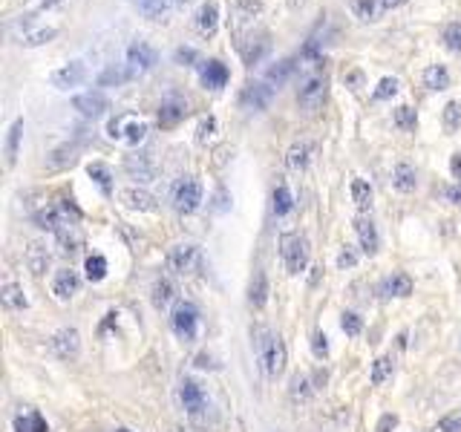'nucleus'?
Wrapping results in <instances>:
<instances>
[{"instance_id":"ea45409f","label":"nucleus","mask_w":461,"mask_h":432,"mask_svg":"<svg viewBox=\"0 0 461 432\" xmlns=\"http://www.w3.org/2000/svg\"><path fill=\"white\" fill-rule=\"evenodd\" d=\"M349 9L357 21H375L377 18V0H349Z\"/></svg>"},{"instance_id":"473e14b6","label":"nucleus","mask_w":461,"mask_h":432,"mask_svg":"<svg viewBox=\"0 0 461 432\" xmlns=\"http://www.w3.org/2000/svg\"><path fill=\"white\" fill-rule=\"evenodd\" d=\"M294 58H283V61H277L274 67L266 72V84H271V87H283L288 78H291V72H294Z\"/></svg>"},{"instance_id":"4be33fe9","label":"nucleus","mask_w":461,"mask_h":432,"mask_svg":"<svg viewBox=\"0 0 461 432\" xmlns=\"http://www.w3.org/2000/svg\"><path fill=\"white\" fill-rule=\"evenodd\" d=\"M32 219H35L38 228H43L49 234H58V231H63V228L70 225V222L63 219V214L58 211V207H52V205H46V207H41V211H35V214H32Z\"/></svg>"},{"instance_id":"6e6d98bb","label":"nucleus","mask_w":461,"mask_h":432,"mask_svg":"<svg viewBox=\"0 0 461 432\" xmlns=\"http://www.w3.org/2000/svg\"><path fill=\"white\" fill-rule=\"evenodd\" d=\"M237 6H239L245 14H251V18H254V14L262 12V0H237Z\"/></svg>"},{"instance_id":"f8f14e48","label":"nucleus","mask_w":461,"mask_h":432,"mask_svg":"<svg viewBox=\"0 0 461 432\" xmlns=\"http://www.w3.org/2000/svg\"><path fill=\"white\" fill-rule=\"evenodd\" d=\"M78 153H81V147L78 144H58V147H52L46 153V158H43V167L46 170H52V173H58V170H67V167H72L75 162H78Z\"/></svg>"},{"instance_id":"6e6552de","label":"nucleus","mask_w":461,"mask_h":432,"mask_svg":"<svg viewBox=\"0 0 461 432\" xmlns=\"http://www.w3.org/2000/svg\"><path fill=\"white\" fill-rule=\"evenodd\" d=\"M202 196H205V190H202L199 182H196V179H182L176 185V190H173V207L179 214H193L196 207L202 205Z\"/></svg>"},{"instance_id":"603ef678","label":"nucleus","mask_w":461,"mask_h":432,"mask_svg":"<svg viewBox=\"0 0 461 432\" xmlns=\"http://www.w3.org/2000/svg\"><path fill=\"white\" fill-rule=\"evenodd\" d=\"M337 265H340V268H355V265H357V254H355L349 245H346V248L337 254Z\"/></svg>"},{"instance_id":"20e7f679","label":"nucleus","mask_w":461,"mask_h":432,"mask_svg":"<svg viewBox=\"0 0 461 432\" xmlns=\"http://www.w3.org/2000/svg\"><path fill=\"white\" fill-rule=\"evenodd\" d=\"M170 329L179 340H196V331H199V309L193 306V302H179L170 314Z\"/></svg>"},{"instance_id":"2f4dec72","label":"nucleus","mask_w":461,"mask_h":432,"mask_svg":"<svg viewBox=\"0 0 461 432\" xmlns=\"http://www.w3.org/2000/svg\"><path fill=\"white\" fill-rule=\"evenodd\" d=\"M0 300H3V306L6 309H14V311H18V309H26V294H23V288L18 285V282H3V288H0Z\"/></svg>"},{"instance_id":"f704fd0d","label":"nucleus","mask_w":461,"mask_h":432,"mask_svg":"<svg viewBox=\"0 0 461 432\" xmlns=\"http://www.w3.org/2000/svg\"><path fill=\"white\" fill-rule=\"evenodd\" d=\"M274 214L277 216H286L291 207H294V196H291V190H288V185L286 182H279L277 187H274Z\"/></svg>"},{"instance_id":"423d86ee","label":"nucleus","mask_w":461,"mask_h":432,"mask_svg":"<svg viewBox=\"0 0 461 432\" xmlns=\"http://www.w3.org/2000/svg\"><path fill=\"white\" fill-rule=\"evenodd\" d=\"M90 78V70H87V63L84 61H70V63H63V67L52 70L49 72V84H52L55 90H75L81 87Z\"/></svg>"},{"instance_id":"412c9836","label":"nucleus","mask_w":461,"mask_h":432,"mask_svg":"<svg viewBox=\"0 0 461 432\" xmlns=\"http://www.w3.org/2000/svg\"><path fill=\"white\" fill-rule=\"evenodd\" d=\"M355 234L360 239V248H364V254H377V245H381V239H377V228H375V222L366 219V216H357L355 219Z\"/></svg>"},{"instance_id":"a18cd8bd","label":"nucleus","mask_w":461,"mask_h":432,"mask_svg":"<svg viewBox=\"0 0 461 432\" xmlns=\"http://www.w3.org/2000/svg\"><path fill=\"white\" fill-rule=\"evenodd\" d=\"M217 119L213 116H205L202 121H199V127H196V141L199 144H208V141H213V136H217Z\"/></svg>"},{"instance_id":"4468645a","label":"nucleus","mask_w":461,"mask_h":432,"mask_svg":"<svg viewBox=\"0 0 461 432\" xmlns=\"http://www.w3.org/2000/svg\"><path fill=\"white\" fill-rule=\"evenodd\" d=\"M49 346H52V351L61 360H70L81 351V334H78V329H61L58 334H52Z\"/></svg>"},{"instance_id":"5701e85b","label":"nucleus","mask_w":461,"mask_h":432,"mask_svg":"<svg viewBox=\"0 0 461 432\" xmlns=\"http://www.w3.org/2000/svg\"><path fill=\"white\" fill-rule=\"evenodd\" d=\"M58 35V29L55 26H35V29H23V32H18V35H14V43L18 46H43V43H49Z\"/></svg>"},{"instance_id":"2eb2a0df","label":"nucleus","mask_w":461,"mask_h":432,"mask_svg":"<svg viewBox=\"0 0 461 432\" xmlns=\"http://www.w3.org/2000/svg\"><path fill=\"white\" fill-rule=\"evenodd\" d=\"M72 107L78 110L81 116L98 119V116H104L107 110H110V99H107V95H101V92H84V95H75Z\"/></svg>"},{"instance_id":"ddd939ff","label":"nucleus","mask_w":461,"mask_h":432,"mask_svg":"<svg viewBox=\"0 0 461 432\" xmlns=\"http://www.w3.org/2000/svg\"><path fill=\"white\" fill-rule=\"evenodd\" d=\"M315 153H317V144L311 141V138H300V141H294L291 147H288V153H286V165H288V170H306L308 165H311V158H315Z\"/></svg>"},{"instance_id":"bf43d9fd","label":"nucleus","mask_w":461,"mask_h":432,"mask_svg":"<svg viewBox=\"0 0 461 432\" xmlns=\"http://www.w3.org/2000/svg\"><path fill=\"white\" fill-rule=\"evenodd\" d=\"M360 81H364V75H360V72H349V75H343V84L346 87H352V90H357V84Z\"/></svg>"},{"instance_id":"0eeeda50","label":"nucleus","mask_w":461,"mask_h":432,"mask_svg":"<svg viewBox=\"0 0 461 432\" xmlns=\"http://www.w3.org/2000/svg\"><path fill=\"white\" fill-rule=\"evenodd\" d=\"M164 263H168V271H173V274H190V271L196 268V263H199V251H196V245H190V243H176V245L168 248Z\"/></svg>"},{"instance_id":"b1692460","label":"nucleus","mask_w":461,"mask_h":432,"mask_svg":"<svg viewBox=\"0 0 461 432\" xmlns=\"http://www.w3.org/2000/svg\"><path fill=\"white\" fill-rule=\"evenodd\" d=\"M415 185H418V173H415V167H409V165H398L392 170V187L398 190V194H413L415 190Z\"/></svg>"},{"instance_id":"c85d7f7f","label":"nucleus","mask_w":461,"mask_h":432,"mask_svg":"<svg viewBox=\"0 0 461 432\" xmlns=\"http://www.w3.org/2000/svg\"><path fill=\"white\" fill-rule=\"evenodd\" d=\"M424 87L426 90H435V92L447 90L450 87V72L444 70L441 63H430V67L424 70Z\"/></svg>"},{"instance_id":"c03bdc74","label":"nucleus","mask_w":461,"mask_h":432,"mask_svg":"<svg viewBox=\"0 0 461 432\" xmlns=\"http://www.w3.org/2000/svg\"><path fill=\"white\" fill-rule=\"evenodd\" d=\"M340 329L349 334V338H357V334L364 331V320H360L355 311H343L340 314Z\"/></svg>"},{"instance_id":"f03ea898","label":"nucleus","mask_w":461,"mask_h":432,"mask_svg":"<svg viewBox=\"0 0 461 432\" xmlns=\"http://www.w3.org/2000/svg\"><path fill=\"white\" fill-rule=\"evenodd\" d=\"M259 363H262V372L268 378H277L286 372L288 351H286V343L279 334H266V340H259Z\"/></svg>"},{"instance_id":"9b49d317","label":"nucleus","mask_w":461,"mask_h":432,"mask_svg":"<svg viewBox=\"0 0 461 432\" xmlns=\"http://www.w3.org/2000/svg\"><path fill=\"white\" fill-rule=\"evenodd\" d=\"M179 401H182L185 412H190V415H199L208 407V398H205L202 387L193 378H185L182 383H179Z\"/></svg>"},{"instance_id":"bb28decb","label":"nucleus","mask_w":461,"mask_h":432,"mask_svg":"<svg viewBox=\"0 0 461 432\" xmlns=\"http://www.w3.org/2000/svg\"><path fill=\"white\" fill-rule=\"evenodd\" d=\"M21 138H23V119H14L6 136V167L18 162V150H21Z\"/></svg>"},{"instance_id":"a211bd4d","label":"nucleus","mask_w":461,"mask_h":432,"mask_svg":"<svg viewBox=\"0 0 461 432\" xmlns=\"http://www.w3.org/2000/svg\"><path fill=\"white\" fill-rule=\"evenodd\" d=\"M78 288H81V280H78V274H75L72 268H63V271H58V274H55V280H52V294H55L61 302L72 300V297L78 294Z\"/></svg>"},{"instance_id":"6ab92c4d","label":"nucleus","mask_w":461,"mask_h":432,"mask_svg":"<svg viewBox=\"0 0 461 432\" xmlns=\"http://www.w3.org/2000/svg\"><path fill=\"white\" fill-rule=\"evenodd\" d=\"M199 75H202V84H205L208 90H222V87L228 84V78H230L228 67H225L222 61H217V58L205 61L202 70H199Z\"/></svg>"},{"instance_id":"69168bd1","label":"nucleus","mask_w":461,"mask_h":432,"mask_svg":"<svg viewBox=\"0 0 461 432\" xmlns=\"http://www.w3.org/2000/svg\"><path fill=\"white\" fill-rule=\"evenodd\" d=\"M115 432H130V429H115Z\"/></svg>"},{"instance_id":"79ce46f5","label":"nucleus","mask_w":461,"mask_h":432,"mask_svg":"<svg viewBox=\"0 0 461 432\" xmlns=\"http://www.w3.org/2000/svg\"><path fill=\"white\" fill-rule=\"evenodd\" d=\"M441 121H444V130L455 133L461 127V101H447V107H444V113H441Z\"/></svg>"},{"instance_id":"72a5a7b5","label":"nucleus","mask_w":461,"mask_h":432,"mask_svg":"<svg viewBox=\"0 0 461 432\" xmlns=\"http://www.w3.org/2000/svg\"><path fill=\"white\" fill-rule=\"evenodd\" d=\"M127 173L133 176V179H139V182H150V179H153V165H150V158H144V156H130V158H127Z\"/></svg>"},{"instance_id":"09e8293b","label":"nucleus","mask_w":461,"mask_h":432,"mask_svg":"<svg viewBox=\"0 0 461 432\" xmlns=\"http://www.w3.org/2000/svg\"><path fill=\"white\" fill-rule=\"evenodd\" d=\"M444 46L450 52H461V23H450L444 29Z\"/></svg>"},{"instance_id":"58836bf2","label":"nucleus","mask_w":461,"mask_h":432,"mask_svg":"<svg viewBox=\"0 0 461 432\" xmlns=\"http://www.w3.org/2000/svg\"><path fill=\"white\" fill-rule=\"evenodd\" d=\"M55 236H58V245H61V251H63V254H75V251L81 248V234L75 231L72 222H70V225L63 228V231H58Z\"/></svg>"},{"instance_id":"1a4fd4ad","label":"nucleus","mask_w":461,"mask_h":432,"mask_svg":"<svg viewBox=\"0 0 461 432\" xmlns=\"http://www.w3.org/2000/svg\"><path fill=\"white\" fill-rule=\"evenodd\" d=\"M323 99H326V75H308L297 92V104L306 113H315V110H320Z\"/></svg>"},{"instance_id":"f257e3e1","label":"nucleus","mask_w":461,"mask_h":432,"mask_svg":"<svg viewBox=\"0 0 461 432\" xmlns=\"http://www.w3.org/2000/svg\"><path fill=\"white\" fill-rule=\"evenodd\" d=\"M150 127H147L144 119L133 116V113H124V116H115L107 121V136L119 144H127V147H139V144L147 138Z\"/></svg>"},{"instance_id":"49530a36","label":"nucleus","mask_w":461,"mask_h":432,"mask_svg":"<svg viewBox=\"0 0 461 432\" xmlns=\"http://www.w3.org/2000/svg\"><path fill=\"white\" fill-rule=\"evenodd\" d=\"M395 124L401 127V130H413V127L418 124V116L413 107H398L395 110Z\"/></svg>"},{"instance_id":"dca6fc26","label":"nucleus","mask_w":461,"mask_h":432,"mask_svg":"<svg viewBox=\"0 0 461 432\" xmlns=\"http://www.w3.org/2000/svg\"><path fill=\"white\" fill-rule=\"evenodd\" d=\"M196 32H199L202 38H210V35H217V29H219V6L213 3V0H208V3L199 6V12H196Z\"/></svg>"},{"instance_id":"5fc2aeb1","label":"nucleus","mask_w":461,"mask_h":432,"mask_svg":"<svg viewBox=\"0 0 461 432\" xmlns=\"http://www.w3.org/2000/svg\"><path fill=\"white\" fill-rule=\"evenodd\" d=\"M193 61H196V50H190V46H179V50H176V63H182V67H190Z\"/></svg>"},{"instance_id":"13d9d810","label":"nucleus","mask_w":461,"mask_h":432,"mask_svg":"<svg viewBox=\"0 0 461 432\" xmlns=\"http://www.w3.org/2000/svg\"><path fill=\"white\" fill-rule=\"evenodd\" d=\"M450 173H453V179H458V185H461V153L450 156Z\"/></svg>"},{"instance_id":"680f3d73","label":"nucleus","mask_w":461,"mask_h":432,"mask_svg":"<svg viewBox=\"0 0 461 432\" xmlns=\"http://www.w3.org/2000/svg\"><path fill=\"white\" fill-rule=\"evenodd\" d=\"M447 199H450L453 205H461V185H453V187H447Z\"/></svg>"},{"instance_id":"cd10ccee","label":"nucleus","mask_w":461,"mask_h":432,"mask_svg":"<svg viewBox=\"0 0 461 432\" xmlns=\"http://www.w3.org/2000/svg\"><path fill=\"white\" fill-rule=\"evenodd\" d=\"M176 300V285L170 280H156L150 288V302L156 309H168L170 302Z\"/></svg>"},{"instance_id":"a19ab883","label":"nucleus","mask_w":461,"mask_h":432,"mask_svg":"<svg viewBox=\"0 0 461 432\" xmlns=\"http://www.w3.org/2000/svg\"><path fill=\"white\" fill-rule=\"evenodd\" d=\"M84 271H87L90 282H101L107 277V260L101 257V254H92V257H87V263H84Z\"/></svg>"},{"instance_id":"de8ad7c7","label":"nucleus","mask_w":461,"mask_h":432,"mask_svg":"<svg viewBox=\"0 0 461 432\" xmlns=\"http://www.w3.org/2000/svg\"><path fill=\"white\" fill-rule=\"evenodd\" d=\"M389 375H392V360L389 358H377L375 366H372V383H375V387H381Z\"/></svg>"},{"instance_id":"f3484780","label":"nucleus","mask_w":461,"mask_h":432,"mask_svg":"<svg viewBox=\"0 0 461 432\" xmlns=\"http://www.w3.org/2000/svg\"><path fill=\"white\" fill-rule=\"evenodd\" d=\"M119 199H121L124 207H130V211H144V214L156 211V199L147 194V190H141V187H121Z\"/></svg>"},{"instance_id":"864d4df0","label":"nucleus","mask_w":461,"mask_h":432,"mask_svg":"<svg viewBox=\"0 0 461 432\" xmlns=\"http://www.w3.org/2000/svg\"><path fill=\"white\" fill-rule=\"evenodd\" d=\"M311 351H315L317 358H326V355H328V343H326V334H323V331H317L315 338H311Z\"/></svg>"},{"instance_id":"a878e982","label":"nucleus","mask_w":461,"mask_h":432,"mask_svg":"<svg viewBox=\"0 0 461 432\" xmlns=\"http://www.w3.org/2000/svg\"><path fill=\"white\" fill-rule=\"evenodd\" d=\"M381 291L386 297H409L413 294V277L404 274V271H398V274H392L384 285H381Z\"/></svg>"},{"instance_id":"e433bc0d","label":"nucleus","mask_w":461,"mask_h":432,"mask_svg":"<svg viewBox=\"0 0 461 432\" xmlns=\"http://www.w3.org/2000/svg\"><path fill=\"white\" fill-rule=\"evenodd\" d=\"M14 429H18V432H49V429H46V421L41 418L38 412L18 415V418H14Z\"/></svg>"},{"instance_id":"7ed1b4c3","label":"nucleus","mask_w":461,"mask_h":432,"mask_svg":"<svg viewBox=\"0 0 461 432\" xmlns=\"http://www.w3.org/2000/svg\"><path fill=\"white\" fill-rule=\"evenodd\" d=\"M279 257H283L288 274H300L308 265V243L300 234H286L279 239Z\"/></svg>"},{"instance_id":"c756f323","label":"nucleus","mask_w":461,"mask_h":432,"mask_svg":"<svg viewBox=\"0 0 461 432\" xmlns=\"http://www.w3.org/2000/svg\"><path fill=\"white\" fill-rule=\"evenodd\" d=\"M266 300H268V277H266V271H257L251 280V288H248V302L254 309H262Z\"/></svg>"},{"instance_id":"39448f33","label":"nucleus","mask_w":461,"mask_h":432,"mask_svg":"<svg viewBox=\"0 0 461 432\" xmlns=\"http://www.w3.org/2000/svg\"><path fill=\"white\" fill-rule=\"evenodd\" d=\"M124 63H127V72L130 75H144V72H150L156 63H159V52L147 41H133V43L127 46Z\"/></svg>"},{"instance_id":"9d476101","label":"nucleus","mask_w":461,"mask_h":432,"mask_svg":"<svg viewBox=\"0 0 461 432\" xmlns=\"http://www.w3.org/2000/svg\"><path fill=\"white\" fill-rule=\"evenodd\" d=\"M271 99H274V87L266 84V81H259V84H248L242 90L239 104L245 110H251V113H262V110H268Z\"/></svg>"},{"instance_id":"7c9ffc66","label":"nucleus","mask_w":461,"mask_h":432,"mask_svg":"<svg viewBox=\"0 0 461 432\" xmlns=\"http://www.w3.org/2000/svg\"><path fill=\"white\" fill-rule=\"evenodd\" d=\"M26 265H29V271L32 274H43V271L49 268V251L41 245V243H32L29 248H26Z\"/></svg>"},{"instance_id":"3c124183","label":"nucleus","mask_w":461,"mask_h":432,"mask_svg":"<svg viewBox=\"0 0 461 432\" xmlns=\"http://www.w3.org/2000/svg\"><path fill=\"white\" fill-rule=\"evenodd\" d=\"M435 432H461V412L450 415V418H444V421L435 426Z\"/></svg>"},{"instance_id":"4d7b16f0","label":"nucleus","mask_w":461,"mask_h":432,"mask_svg":"<svg viewBox=\"0 0 461 432\" xmlns=\"http://www.w3.org/2000/svg\"><path fill=\"white\" fill-rule=\"evenodd\" d=\"M306 387H308V380L297 375V378L291 380V395H294V398H297V395H300V398H306V395H308V389H306Z\"/></svg>"},{"instance_id":"052dcab7","label":"nucleus","mask_w":461,"mask_h":432,"mask_svg":"<svg viewBox=\"0 0 461 432\" xmlns=\"http://www.w3.org/2000/svg\"><path fill=\"white\" fill-rule=\"evenodd\" d=\"M395 424H398V418H395V415H384L381 424H377V432H389V426H395Z\"/></svg>"},{"instance_id":"e2e57ef3","label":"nucleus","mask_w":461,"mask_h":432,"mask_svg":"<svg viewBox=\"0 0 461 432\" xmlns=\"http://www.w3.org/2000/svg\"><path fill=\"white\" fill-rule=\"evenodd\" d=\"M401 3H406V0H381L384 9H395V6H401Z\"/></svg>"},{"instance_id":"c9c22d12","label":"nucleus","mask_w":461,"mask_h":432,"mask_svg":"<svg viewBox=\"0 0 461 432\" xmlns=\"http://www.w3.org/2000/svg\"><path fill=\"white\" fill-rule=\"evenodd\" d=\"M352 202L360 207V211L372 207V185L366 179H352Z\"/></svg>"},{"instance_id":"aec40b11","label":"nucleus","mask_w":461,"mask_h":432,"mask_svg":"<svg viewBox=\"0 0 461 432\" xmlns=\"http://www.w3.org/2000/svg\"><path fill=\"white\" fill-rule=\"evenodd\" d=\"M188 113H190L188 101H185V99H176V95H173V99L161 101V107H159V124H161V127H176Z\"/></svg>"},{"instance_id":"0e129e2a","label":"nucleus","mask_w":461,"mask_h":432,"mask_svg":"<svg viewBox=\"0 0 461 432\" xmlns=\"http://www.w3.org/2000/svg\"><path fill=\"white\" fill-rule=\"evenodd\" d=\"M176 6H188V3H193V0H173Z\"/></svg>"},{"instance_id":"37998d69","label":"nucleus","mask_w":461,"mask_h":432,"mask_svg":"<svg viewBox=\"0 0 461 432\" xmlns=\"http://www.w3.org/2000/svg\"><path fill=\"white\" fill-rule=\"evenodd\" d=\"M395 95H398V81L386 75V78H381V81H377L372 99H375V101H389V99H395Z\"/></svg>"},{"instance_id":"8fccbe9b","label":"nucleus","mask_w":461,"mask_h":432,"mask_svg":"<svg viewBox=\"0 0 461 432\" xmlns=\"http://www.w3.org/2000/svg\"><path fill=\"white\" fill-rule=\"evenodd\" d=\"M124 78H130V72H124V70H115V67H110L101 78H98V84L101 87H107V84H121Z\"/></svg>"},{"instance_id":"4c0bfd02","label":"nucleus","mask_w":461,"mask_h":432,"mask_svg":"<svg viewBox=\"0 0 461 432\" xmlns=\"http://www.w3.org/2000/svg\"><path fill=\"white\" fill-rule=\"evenodd\" d=\"M87 173H90V179L104 190V194H110V190H112V173H110V167H107V165L92 162V165L87 167Z\"/></svg>"},{"instance_id":"393cba45","label":"nucleus","mask_w":461,"mask_h":432,"mask_svg":"<svg viewBox=\"0 0 461 432\" xmlns=\"http://www.w3.org/2000/svg\"><path fill=\"white\" fill-rule=\"evenodd\" d=\"M147 21H168V12H170V3L168 0H130Z\"/></svg>"}]
</instances>
